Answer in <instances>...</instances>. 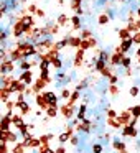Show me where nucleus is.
<instances>
[{
	"label": "nucleus",
	"instance_id": "16",
	"mask_svg": "<svg viewBox=\"0 0 140 153\" xmlns=\"http://www.w3.org/2000/svg\"><path fill=\"white\" fill-rule=\"evenodd\" d=\"M68 46H69V43H68L66 38H63V40H60V41H56V43H54V48H56L58 51L64 50V48H68Z\"/></svg>",
	"mask_w": 140,
	"mask_h": 153
},
{
	"label": "nucleus",
	"instance_id": "25",
	"mask_svg": "<svg viewBox=\"0 0 140 153\" xmlns=\"http://www.w3.org/2000/svg\"><path fill=\"white\" fill-rule=\"evenodd\" d=\"M27 12H28L30 15H36V12H38V7H36L35 4H30V5L27 7Z\"/></svg>",
	"mask_w": 140,
	"mask_h": 153
},
{
	"label": "nucleus",
	"instance_id": "23",
	"mask_svg": "<svg viewBox=\"0 0 140 153\" xmlns=\"http://www.w3.org/2000/svg\"><path fill=\"white\" fill-rule=\"evenodd\" d=\"M129 110H130V114H132L135 119H139V117H140V105H133V107H130Z\"/></svg>",
	"mask_w": 140,
	"mask_h": 153
},
{
	"label": "nucleus",
	"instance_id": "33",
	"mask_svg": "<svg viewBox=\"0 0 140 153\" xmlns=\"http://www.w3.org/2000/svg\"><path fill=\"white\" fill-rule=\"evenodd\" d=\"M35 17H38V18H45V10L38 8V12H36V15H35Z\"/></svg>",
	"mask_w": 140,
	"mask_h": 153
},
{
	"label": "nucleus",
	"instance_id": "29",
	"mask_svg": "<svg viewBox=\"0 0 140 153\" xmlns=\"http://www.w3.org/2000/svg\"><path fill=\"white\" fill-rule=\"evenodd\" d=\"M106 115H107V119H117V117H119V115H117V112H115V110H112V109L107 110Z\"/></svg>",
	"mask_w": 140,
	"mask_h": 153
},
{
	"label": "nucleus",
	"instance_id": "24",
	"mask_svg": "<svg viewBox=\"0 0 140 153\" xmlns=\"http://www.w3.org/2000/svg\"><path fill=\"white\" fill-rule=\"evenodd\" d=\"M122 66L125 68V69H130V66H132V58H130V56H125V58H124Z\"/></svg>",
	"mask_w": 140,
	"mask_h": 153
},
{
	"label": "nucleus",
	"instance_id": "13",
	"mask_svg": "<svg viewBox=\"0 0 140 153\" xmlns=\"http://www.w3.org/2000/svg\"><path fill=\"white\" fill-rule=\"evenodd\" d=\"M12 123H13V127H17V130L20 128V127H23L25 122H23V117H22V114H17V115L12 117Z\"/></svg>",
	"mask_w": 140,
	"mask_h": 153
},
{
	"label": "nucleus",
	"instance_id": "35",
	"mask_svg": "<svg viewBox=\"0 0 140 153\" xmlns=\"http://www.w3.org/2000/svg\"><path fill=\"white\" fill-rule=\"evenodd\" d=\"M133 86H137V87L140 86V76H137L135 79H133Z\"/></svg>",
	"mask_w": 140,
	"mask_h": 153
},
{
	"label": "nucleus",
	"instance_id": "30",
	"mask_svg": "<svg viewBox=\"0 0 140 153\" xmlns=\"http://www.w3.org/2000/svg\"><path fill=\"white\" fill-rule=\"evenodd\" d=\"M119 87L120 86H110L109 87V94L110 96H117V94H119Z\"/></svg>",
	"mask_w": 140,
	"mask_h": 153
},
{
	"label": "nucleus",
	"instance_id": "2",
	"mask_svg": "<svg viewBox=\"0 0 140 153\" xmlns=\"http://www.w3.org/2000/svg\"><path fill=\"white\" fill-rule=\"evenodd\" d=\"M12 35H13L15 40H23V38L28 35V30L25 28V25L22 23L20 20H18V23L15 25L13 28H12Z\"/></svg>",
	"mask_w": 140,
	"mask_h": 153
},
{
	"label": "nucleus",
	"instance_id": "3",
	"mask_svg": "<svg viewBox=\"0 0 140 153\" xmlns=\"http://www.w3.org/2000/svg\"><path fill=\"white\" fill-rule=\"evenodd\" d=\"M41 94L45 96V99H46V102L50 107H58V99H60V97L54 92H51V91H43Z\"/></svg>",
	"mask_w": 140,
	"mask_h": 153
},
{
	"label": "nucleus",
	"instance_id": "19",
	"mask_svg": "<svg viewBox=\"0 0 140 153\" xmlns=\"http://www.w3.org/2000/svg\"><path fill=\"white\" fill-rule=\"evenodd\" d=\"M40 77L46 82H51V76H50V69H40Z\"/></svg>",
	"mask_w": 140,
	"mask_h": 153
},
{
	"label": "nucleus",
	"instance_id": "6",
	"mask_svg": "<svg viewBox=\"0 0 140 153\" xmlns=\"http://www.w3.org/2000/svg\"><path fill=\"white\" fill-rule=\"evenodd\" d=\"M84 61H86V59H84V50H81V48H79V50H76V54H74V66L81 68L84 64Z\"/></svg>",
	"mask_w": 140,
	"mask_h": 153
},
{
	"label": "nucleus",
	"instance_id": "17",
	"mask_svg": "<svg viewBox=\"0 0 140 153\" xmlns=\"http://www.w3.org/2000/svg\"><path fill=\"white\" fill-rule=\"evenodd\" d=\"M79 36H81V40H91V38H94L92 36V31H91L89 28H83Z\"/></svg>",
	"mask_w": 140,
	"mask_h": 153
},
{
	"label": "nucleus",
	"instance_id": "7",
	"mask_svg": "<svg viewBox=\"0 0 140 153\" xmlns=\"http://www.w3.org/2000/svg\"><path fill=\"white\" fill-rule=\"evenodd\" d=\"M112 146L115 152H125V143L122 142L120 137H114L112 138Z\"/></svg>",
	"mask_w": 140,
	"mask_h": 153
},
{
	"label": "nucleus",
	"instance_id": "31",
	"mask_svg": "<svg viewBox=\"0 0 140 153\" xmlns=\"http://www.w3.org/2000/svg\"><path fill=\"white\" fill-rule=\"evenodd\" d=\"M132 40H133V43H135V45H140V33H133Z\"/></svg>",
	"mask_w": 140,
	"mask_h": 153
},
{
	"label": "nucleus",
	"instance_id": "36",
	"mask_svg": "<svg viewBox=\"0 0 140 153\" xmlns=\"http://www.w3.org/2000/svg\"><path fill=\"white\" fill-rule=\"evenodd\" d=\"M135 54H137V58H140V48H137V50H135Z\"/></svg>",
	"mask_w": 140,
	"mask_h": 153
},
{
	"label": "nucleus",
	"instance_id": "8",
	"mask_svg": "<svg viewBox=\"0 0 140 153\" xmlns=\"http://www.w3.org/2000/svg\"><path fill=\"white\" fill-rule=\"evenodd\" d=\"M18 79H22L27 86H30V84H35V81H33V73L31 71H23V73L20 74V77Z\"/></svg>",
	"mask_w": 140,
	"mask_h": 153
},
{
	"label": "nucleus",
	"instance_id": "18",
	"mask_svg": "<svg viewBox=\"0 0 140 153\" xmlns=\"http://www.w3.org/2000/svg\"><path fill=\"white\" fill-rule=\"evenodd\" d=\"M109 22H110V18H109V15H107V13H101L99 17H97V23L102 25V27H104V25H107Z\"/></svg>",
	"mask_w": 140,
	"mask_h": 153
},
{
	"label": "nucleus",
	"instance_id": "10",
	"mask_svg": "<svg viewBox=\"0 0 140 153\" xmlns=\"http://www.w3.org/2000/svg\"><path fill=\"white\" fill-rule=\"evenodd\" d=\"M133 36V33L129 30V28H120L119 30V38H120V41H124V40H130V38Z\"/></svg>",
	"mask_w": 140,
	"mask_h": 153
},
{
	"label": "nucleus",
	"instance_id": "4",
	"mask_svg": "<svg viewBox=\"0 0 140 153\" xmlns=\"http://www.w3.org/2000/svg\"><path fill=\"white\" fill-rule=\"evenodd\" d=\"M132 45H133V40H132V38H130V40H124V41H120V45L115 48V51H120V53H124V54H129Z\"/></svg>",
	"mask_w": 140,
	"mask_h": 153
},
{
	"label": "nucleus",
	"instance_id": "15",
	"mask_svg": "<svg viewBox=\"0 0 140 153\" xmlns=\"http://www.w3.org/2000/svg\"><path fill=\"white\" fill-rule=\"evenodd\" d=\"M71 137H73V133H71V132H63L60 137H58V142H60L61 145H63V143H66V142H68V140H71Z\"/></svg>",
	"mask_w": 140,
	"mask_h": 153
},
{
	"label": "nucleus",
	"instance_id": "28",
	"mask_svg": "<svg viewBox=\"0 0 140 153\" xmlns=\"http://www.w3.org/2000/svg\"><path fill=\"white\" fill-rule=\"evenodd\" d=\"M117 82H119V76H117V74H112V76L109 77V84L110 86H117Z\"/></svg>",
	"mask_w": 140,
	"mask_h": 153
},
{
	"label": "nucleus",
	"instance_id": "14",
	"mask_svg": "<svg viewBox=\"0 0 140 153\" xmlns=\"http://www.w3.org/2000/svg\"><path fill=\"white\" fill-rule=\"evenodd\" d=\"M71 20V18L69 17H68V15H64V13H61L60 15V17H58L56 18V23L58 25H60V27H66V25H68V22H69Z\"/></svg>",
	"mask_w": 140,
	"mask_h": 153
},
{
	"label": "nucleus",
	"instance_id": "21",
	"mask_svg": "<svg viewBox=\"0 0 140 153\" xmlns=\"http://www.w3.org/2000/svg\"><path fill=\"white\" fill-rule=\"evenodd\" d=\"M102 152H104V145H102V143H99V142L92 143V153H102Z\"/></svg>",
	"mask_w": 140,
	"mask_h": 153
},
{
	"label": "nucleus",
	"instance_id": "5",
	"mask_svg": "<svg viewBox=\"0 0 140 153\" xmlns=\"http://www.w3.org/2000/svg\"><path fill=\"white\" fill-rule=\"evenodd\" d=\"M13 68H15V63H12V61H5V63H2L0 73H2V76H10V74L13 73Z\"/></svg>",
	"mask_w": 140,
	"mask_h": 153
},
{
	"label": "nucleus",
	"instance_id": "22",
	"mask_svg": "<svg viewBox=\"0 0 140 153\" xmlns=\"http://www.w3.org/2000/svg\"><path fill=\"white\" fill-rule=\"evenodd\" d=\"M46 114H48V117H50V119H54V117L58 115V107H48Z\"/></svg>",
	"mask_w": 140,
	"mask_h": 153
},
{
	"label": "nucleus",
	"instance_id": "34",
	"mask_svg": "<svg viewBox=\"0 0 140 153\" xmlns=\"http://www.w3.org/2000/svg\"><path fill=\"white\" fill-rule=\"evenodd\" d=\"M54 152H56V153H64V152H66V150H64V146L61 145V146H58V148L54 150Z\"/></svg>",
	"mask_w": 140,
	"mask_h": 153
},
{
	"label": "nucleus",
	"instance_id": "26",
	"mask_svg": "<svg viewBox=\"0 0 140 153\" xmlns=\"http://www.w3.org/2000/svg\"><path fill=\"white\" fill-rule=\"evenodd\" d=\"M129 94H130L132 97H137V96L140 94V87H137V86H132V87H130V91H129Z\"/></svg>",
	"mask_w": 140,
	"mask_h": 153
},
{
	"label": "nucleus",
	"instance_id": "27",
	"mask_svg": "<svg viewBox=\"0 0 140 153\" xmlns=\"http://www.w3.org/2000/svg\"><path fill=\"white\" fill-rule=\"evenodd\" d=\"M71 94H73V92H71L68 87H64L63 92H61V99H71Z\"/></svg>",
	"mask_w": 140,
	"mask_h": 153
},
{
	"label": "nucleus",
	"instance_id": "32",
	"mask_svg": "<svg viewBox=\"0 0 140 153\" xmlns=\"http://www.w3.org/2000/svg\"><path fill=\"white\" fill-rule=\"evenodd\" d=\"M69 77H71V81H76V79H77V71H76V69L71 71V73H69Z\"/></svg>",
	"mask_w": 140,
	"mask_h": 153
},
{
	"label": "nucleus",
	"instance_id": "11",
	"mask_svg": "<svg viewBox=\"0 0 140 153\" xmlns=\"http://www.w3.org/2000/svg\"><path fill=\"white\" fill-rule=\"evenodd\" d=\"M96 38H91V40H83V43H81V50H84V51H87V50H91V48H94L96 46Z\"/></svg>",
	"mask_w": 140,
	"mask_h": 153
},
{
	"label": "nucleus",
	"instance_id": "12",
	"mask_svg": "<svg viewBox=\"0 0 140 153\" xmlns=\"http://www.w3.org/2000/svg\"><path fill=\"white\" fill-rule=\"evenodd\" d=\"M12 91L8 89V87H4V89H0V99H2V102H8L10 100V96H12Z\"/></svg>",
	"mask_w": 140,
	"mask_h": 153
},
{
	"label": "nucleus",
	"instance_id": "1",
	"mask_svg": "<svg viewBox=\"0 0 140 153\" xmlns=\"http://www.w3.org/2000/svg\"><path fill=\"white\" fill-rule=\"evenodd\" d=\"M109 87H110V84H109V79L107 77H99V79L94 82V92H97V94H101V96H106L107 92H109Z\"/></svg>",
	"mask_w": 140,
	"mask_h": 153
},
{
	"label": "nucleus",
	"instance_id": "9",
	"mask_svg": "<svg viewBox=\"0 0 140 153\" xmlns=\"http://www.w3.org/2000/svg\"><path fill=\"white\" fill-rule=\"evenodd\" d=\"M17 110L22 114V115H25V114H28L30 112V102L28 100H22V102H17Z\"/></svg>",
	"mask_w": 140,
	"mask_h": 153
},
{
	"label": "nucleus",
	"instance_id": "20",
	"mask_svg": "<svg viewBox=\"0 0 140 153\" xmlns=\"http://www.w3.org/2000/svg\"><path fill=\"white\" fill-rule=\"evenodd\" d=\"M8 36H10V27H2V31H0V38L2 40H8Z\"/></svg>",
	"mask_w": 140,
	"mask_h": 153
}]
</instances>
